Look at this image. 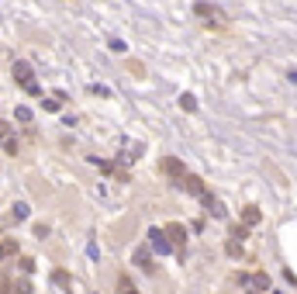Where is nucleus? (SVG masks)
Returning <instances> with one entry per match:
<instances>
[{"label":"nucleus","instance_id":"f257e3e1","mask_svg":"<svg viewBox=\"0 0 297 294\" xmlns=\"http://www.w3.org/2000/svg\"><path fill=\"white\" fill-rule=\"evenodd\" d=\"M14 80H18V83H21L28 94H38V83H35V73H31V66H28V62H21V59L14 62Z\"/></svg>","mask_w":297,"mask_h":294},{"label":"nucleus","instance_id":"f03ea898","mask_svg":"<svg viewBox=\"0 0 297 294\" xmlns=\"http://www.w3.org/2000/svg\"><path fill=\"white\" fill-rule=\"evenodd\" d=\"M148 249H156V256H169L173 253V242L166 239L163 229H152V232H148Z\"/></svg>","mask_w":297,"mask_h":294},{"label":"nucleus","instance_id":"7ed1b4c3","mask_svg":"<svg viewBox=\"0 0 297 294\" xmlns=\"http://www.w3.org/2000/svg\"><path fill=\"white\" fill-rule=\"evenodd\" d=\"M176 183H180V187L187 191V194H194V197H204V194H207L204 180H201V176H194V173H183V176H180Z\"/></svg>","mask_w":297,"mask_h":294},{"label":"nucleus","instance_id":"20e7f679","mask_svg":"<svg viewBox=\"0 0 297 294\" xmlns=\"http://www.w3.org/2000/svg\"><path fill=\"white\" fill-rule=\"evenodd\" d=\"M163 232H166V239H169L173 246H183V239H187V229H183L180 222H169V225H166Z\"/></svg>","mask_w":297,"mask_h":294},{"label":"nucleus","instance_id":"39448f33","mask_svg":"<svg viewBox=\"0 0 297 294\" xmlns=\"http://www.w3.org/2000/svg\"><path fill=\"white\" fill-rule=\"evenodd\" d=\"M249 287H252V294H266V291H270V274H263V270L252 274V277H249Z\"/></svg>","mask_w":297,"mask_h":294},{"label":"nucleus","instance_id":"423d86ee","mask_svg":"<svg viewBox=\"0 0 297 294\" xmlns=\"http://www.w3.org/2000/svg\"><path fill=\"white\" fill-rule=\"evenodd\" d=\"M201 201H204V204H207V211H211V215H214V218H228V208H225V204H221V201H218V197H211V191H207V194H204V197H201Z\"/></svg>","mask_w":297,"mask_h":294},{"label":"nucleus","instance_id":"0eeeda50","mask_svg":"<svg viewBox=\"0 0 297 294\" xmlns=\"http://www.w3.org/2000/svg\"><path fill=\"white\" fill-rule=\"evenodd\" d=\"M259 222H263V211H259L256 204L242 208V225H245V229H252V225H259Z\"/></svg>","mask_w":297,"mask_h":294},{"label":"nucleus","instance_id":"6e6552de","mask_svg":"<svg viewBox=\"0 0 297 294\" xmlns=\"http://www.w3.org/2000/svg\"><path fill=\"white\" fill-rule=\"evenodd\" d=\"M135 267L152 270V256H148V246H138V249H135Z\"/></svg>","mask_w":297,"mask_h":294},{"label":"nucleus","instance_id":"1a4fd4ad","mask_svg":"<svg viewBox=\"0 0 297 294\" xmlns=\"http://www.w3.org/2000/svg\"><path fill=\"white\" fill-rule=\"evenodd\" d=\"M28 215H31V208H28L24 201H14V208H11V218H14V222H24Z\"/></svg>","mask_w":297,"mask_h":294},{"label":"nucleus","instance_id":"9d476101","mask_svg":"<svg viewBox=\"0 0 297 294\" xmlns=\"http://www.w3.org/2000/svg\"><path fill=\"white\" fill-rule=\"evenodd\" d=\"M163 170H166L169 176H176V180L183 176V163H180V159H163Z\"/></svg>","mask_w":297,"mask_h":294},{"label":"nucleus","instance_id":"9b49d317","mask_svg":"<svg viewBox=\"0 0 297 294\" xmlns=\"http://www.w3.org/2000/svg\"><path fill=\"white\" fill-rule=\"evenodd\" d=\"M180 107L183 111H197V97L194 94H180Z\"/></svg>","mask_w":297,"mask_h":294},{"label":"nucleus","instance_id":"f8f14e48","mask_svg":"<svg viewBox=\"0 0 297 294\" xmlns=\"http://www.w3.org/2000/svg\"><path fill=\"white\" fill-rule=\"evenodd\" d=\"M245 239H249V229L245 225H235L232 229V242H245Z\"/></svg>","mask_w":297,"mask_h":294},{"label":"nucleus","instance_id":"ddd939ff","mask_svg":"<svg viewBox=\"0 0 297 294\" xmlns=\"http://www.w3.org/2000/svg\"><path fill=\"white\" fill-rule=\"evenodd\" d=\"M52 280H56L59 287H69V274H66V270H56V274H52Z\"/></svg>","mask_w":297,"mask_h":294},{"label":"nucleus","instance_id":"4468645a","mask_svg":"<svg viewBox=\"0 0 297 294\" xmlns=\"http://www.w3.org/2000/svg\"><path fill=\"white\" fill-rule=\"evenodd\" d=\"M225 253H228V256H235V260H239V256H242V242H228V246H225Z\"/></svg>","mask_w":297,"mask_h":294},{"label":"nucleus","instance_id":"2eb2a0df","mask_svg":"<svg viewBox=\"0 0 297 294\" xmlns=\"http://www.w3.org/2000/svg\"><path fill=\"white\" fill-rule=\"evenodd\" d=\"M14 118H18V121H24V125H28V121H31V111H28V107H18V111H14Z\"/></svg>","mask_w":297,"mask_h":294},{"label":"nucleus","instance_id":"dca6fc26","mask_svg":"<svg viewBox=\"0 0 297 294\" xmlns=\"http://www.w3.org/2000/svg\"><path fill=\"white\" fill-rule=\"evenodd\" d=\"M14 291H18V294H31V280H18Z\"/></svg>","mask_w":297,"mask_h":294},{"label":"nucleus","instance_id":"f3484780","mask_svg":"<svg viewBox=\"0 0 297 294\" xmlns=\"http://www.w3.org/2000/svg\"><path fill=\"white\" fill-rule=\"evenodd\" d=\"M18 267H21V270H24V274H35V260H28V256H24V260H21V263H18Z\"/></svg>","mask_w":297,"mask_h":294},{"label":"nucleus","instance_id":"a211bd4d","mask_svg":"<svg viewBox=\"0 0 297 294\" xmlns=\"http://www.w3.org/2000/svg\"><path fill=\"white\" fill-rule=\"evenodd\" d=\"M4 249H7V256H14L18 253V239H4Z\"/></svg>","mask_w":297,"mask_h":294},{"label":"nucleus","instance_id":"6ab92c4d","mask_svg":"<svg viewBox=\"0 0 297 294\" xmlns=\"http://www.w3.org/2000/svg\"><path fill=\"white\" fill-rule=\"evenodd\" d=\"M42 104H45V111H59V107H62V100H56V97L52 100H42Z\"/></svg>","mask_w":297,"mask_h":294},{"label":"nucleus","instance_id":"aec40b11","mask_svg":"<svg viewBox=\"0 0 297 294\" xmlns=\"http://www.w3.org/2000/svg\"><path fill=\"white\" fill-rule=\"evenodd\" d=\"M107 45H111V49H114V52H125V49H128V45H125V42H121V39H111V42H107Z\"/></svg>","mask_w":297,"mask_h":294},{"label":"nucleus","instance_id":"412c9836","mask_svg":"<svg viewBox=\"0 0 297 294\" xmlns=\"http://www.w3.org/2000/svg\"><path fill=\"white\" fill-rule=\"evenodd\" d=\"M4 145H7V153H18V138H11V135H7V138H4Z\"/></svg>","mask_w":297,"mask_h":294},{"label":"nucleus","instance_id":"4be33fe9","mask_svg":"<svg viewBox=\"0 0 297 294\" xmlns=\"http://www.w3.org/2000/svg\"><path fill=\"white\" fill-rule=\"evenodd\" d=\"M121 294H138V291L131 287V280H121Z\"/></svg>","mask_w":297,"mask_h":294},{"label":"nucleus","instance_id":"5701e85b","mask_svg":"<svg viewBox=\"0 0 297 294\" xmlns=\"http://www.w3.org/2000/svg\"><path fill=\"white\" fill-rule=\"evenodd\" d=\"M7 135H11V125H7V121H0V138H7Z\"/></svg>","mask_w":297,"mask_h":294},{"label":"nucleus","instance_id":"b1692460","mask_svg":"<svg viewBox=\"0 0 297 294\" xmlns=\"http://www.w3.org/2000/svg\"><path fill=\"white\" fill-rule=\"evenodd\" d=\"M4 256H7V249H4V239H0V260H4Z\"/></svg>","mask_w":297,"mask_h":294},{"label":"nucleus","instance_id":"393cba45","mask_svg":"<svg viewBox=\"0 0 297 294\" xmlns=\"http://www.w3.org/2000/svg\"><path fill=\"white\" fill-rule=\"evenodd\" d=\"M273 294H277V291H273Z\"/></svg>","mask_w":297,"mask_h":294},{"label":"nucleus","instance_id":"a878e982","mask_svg":"<svg viewBox=\"0 0 297 294\" xmlns=\"http://www.w3.org/2000/svg\"><path fill=\"white\" fill-rule=\"evenodd\" d=\"M249 294H252V291H249Z\"/></svg>","mask_w":297,"mask_h":294}]
</instances>
